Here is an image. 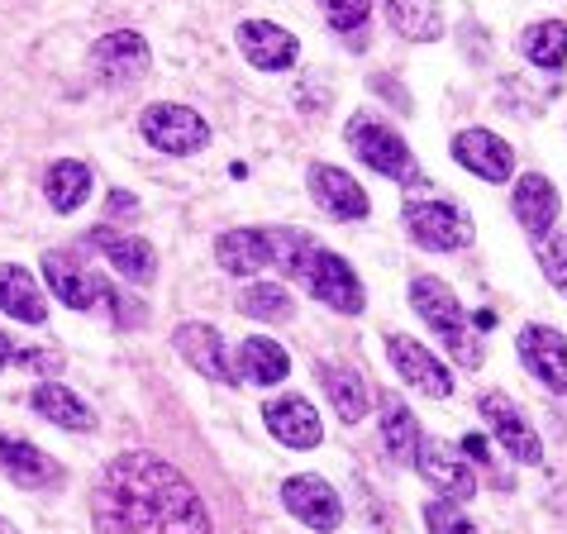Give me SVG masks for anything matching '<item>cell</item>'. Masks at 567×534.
I'll list each match as a JSON object with an SVG mask.
<instances>
[{"mask_svg":"<svg viewBox=\"0 0 567 534\" xmlns=\"http://www.w3.org/2000/svg\"><path fill=\"white\" fill-rule=\"evenodd\" d=\"M320 10H324V20L334 24L339 34H353V29L368 24L372 0H320Z\"/></svg>","mask_w":567,"mask_h":534,"instance_id":"d6a6232c","label":"cell"},{"mask_svg":"<svg viewBox=\"0 0 567 534\" xmlns=\"http://www.w3.org/2000/svg\"><path fill=\"white\" fill-rule=\"evenodd\" d=\"M287 372H291V358H287V349H281L277 339L254 335V339L239 343V377H244V382H254V387H277Z\"/></svg>","mask_w":567,"mask_h":534,"instance_id":"603a6c76","label":"cell"},{"mask_svg":"<svg viewBox=\"0 0 567 534\" xmlns=\"http://www.w3.org/2000/svg\"><path fill=\"white\" fill-rule=\"evenodd\" d=\"M382 444L396 463H415V449H420V425L411 415V405L401 397H382Z\"/></svg>","mask_w":567,"mask_h":534,"instance_id":"83f0119b","label":"cell"},{"mask_svg":"<svg viewBox=\"0 0 567 534\" xmlns=\"http://www.w3.org/2000/svg\"><path fill=\"white\" fill-rule=\"evenodd\" d=\"M244 316H254V320H267V325H277V320H291V296L287 287H277V281H254V287L244 291V301H239Z\"/></svg>","mask_w":567,"mask_h":534,"instance_id":"4dcf8cb0","label":"cell"},{"mask_svg":"<svg viewBox=\"0 0 567 534\" xmlns=\"http://www.w3.org/2000/svg\"><path fill=\"white\" fill-rule=\"evenodd\" d=\"M0 310L24 325H43L49 320V306H43V291L39 281L24 273V267H0Z\"/></svg>","mask_w":567,"mask_h":534,"instance_id":"cb8c5ba5","label":"cell"},{"mask_svg":"<svg viewBox=\"0 0 567 534\" xmlns=\"http://www.w3.org/2000/svg\"><path fill=\"white\" fill-rule=\"evenodd\" d=\"M519 49H525V58L534 62V68L544 72H558L567 62V24L563 20H539L525 29V39H519Z\"/></svg>","mask_w":567,"mask_h":534,"instance_id":"f546056e","label":"cell"},{"mask_svg":"<svg viewBox=\"0 0 567 534\" xmlns=\"http://www.w3.org/2000/svg\"><path fill=\"white\" fill-rule=\"evenodd\" d=\"M453 158H458L467 172H477L482 182H511L515 172V153L501 134L492 130H463L453 134Z\"/></svg>","mask_w":567,"mask_h":534,"instance_id":"9a60e30c","label":"cell"},{"mask_svg":"<svg viewBox=\"0 0 567 534\" xmlns=\"http://www.w3.org/2000/svg\"><path fill=\"white\" fill-rule=\"evenodd\" d=\"M138 134L148 138L157 153H172V158H186V153H200L210 144V124L196 115L192 105H172L157 101L138 115Z\"/></svg>","mask_w":567,"mask_h":534,"instance_id":"8992f818","label":"cell"},{"mask_svg":"<svg viewBox=\"0 0 567 534\" xmlns=\"http://www.w3.org/2000/svg\"><path fill=\"white\" fill-rule=\"evenodd\" d=\"M424 525H430V534H477V525H472L458 511V501H449V496H439L424 506Z\"/></svg>","mask_w":567,"mask_h":534,"instance_id":"1f68e13d","label":"cell"},{"mask_svg":"<svg viewBox=\"0 0 567 534\" xmlns=\"http://www.w3.org/2000/svg\"><path fill=\"white\" fill-rule=\"evenodd\" d=\"M415 473L430 482L439 496H449V501L477 492V473H472V463L458 459V453H453V444H444V439H420V449H415Z\"/></svg>","mask_w":567,"mask_h":534,"instance_id":"7c38bea8","label":"cell"},{"mask_svg":"<svg viewBox=\"0 0 567 534\" xmlns=\"http://www.w3.org/2000/svg\"><path fill=\"white\" fill-rule=\"evenodd\" d=\"M515 219L529 229V239H548V229H554V219H558L554 182L539 177V172H525V177L515 182Z\"/></svg>","mask_w":567,"mask_h":534,"instance_id":"7402d4cb","label":"cell"},{"mask_svg":"<svg viewBox=\"0 0 567 534\" xmlns=\"http://www.w3.org/2000/svg\"><path fill=\"white\" fill-rule=\"evenodd\" d=\"M539 263L544 277L567 296V234H554V239H539Z\"/></svg>","mask_w":567,"mask_h":534,"instance_id":"836d02e7","label":"cell"},{"mask_svg":"<svg viewBox=\"0 0 567 534\" xmlns=\"http://www.w3.org/2000/svg\"><path fill=\"white\" fill-rule=\"evenodd\" d=\"M405 229L430 254H453V248L472 244V219L453 201H411L405 206Z\"/></svg>","mask_w":567,"mask_h":534,"instance_id":"52a82bcc","label":"cell"},{"mask_svg":"<svg viewBox=\"0 0 567 534\" xmlns=\"http://www.w3.org/2000/svg\"><path fill=\"white\" fill-rule=\"evenodd\" d=\"M310 196L315 206L334 219H368V192L349 177L343 167H329V163H315L310 167Z\"/></svg>","mask_w":567,"mask_h":534,"instance_id":"2e32d148","label":"cell"},{"mask_svg":"<svg viewBox=\"0 0 567 534\" xmlns=\"http://www.w3.org/2000/svg\"><path fill=\"white\" fill-rule=\"evenodd\" d=\"M349 144H353V153H358V158L368 163L372 172H382V177L401 182V186H424L411 144H405V138L391 130V124L372 120V115H353V120H349Z\"/></svg>","mask_w":567,"mask_h":534,"instance_id":"277c9868","label":"cell"},{"mask_svg":"<svg viewBox=\"0 0 567 534\" xmlns=\"http://www.w3.org/2000/svg\"><path fill=\"white\" fill-rule=\"evenodd\" d=\"M477 411H482V420L492 425V434H496V444L511 453L515 463H544V444H539V434L529 430V420L519 415V405L506 397V391H482V401H477Z\"/></svg>","mask_w":567,"mask_h":534,"instance_id":"ba28073f","label":"cell"},{"mask_svg":"<svg viewBox=\"0 0 567 534\" xmlns=\"http://www.w3.org/2000/svg\"><path fill=\"white\" fill-rule=\"evenodd\" d=\"M386 358H391V368L401 372V382H411L415 391H424V397H434V401L453 397V372L439 363V353H430L424 343L405 339V335H391Z\"/></svg>","mask_w":567,"mask_h":534,"instance_id":"8fae6325","label":"cell"},{"mask_svg":"<svg viewBox=\"0 0 567 534\" xmlns=\"http://www.w3.org/2000/svg\"><path fill=\"white\" fill-rule=\"evenodd\" d=\"M0 473H6L10 482L29 486V492H43V486H53L62 477L58 463L39 444H29V439H10V434H0Z\"/></svg>","mask_w":567,"mask_h":534,"instance_id":"44dd1931","label":"cell"},{"mask_svg":"<svg viewBox=\"0 0 567 534\" xmlns=\"http://www.w3.org/2000/svg\"><path fill=\"white\" fill-rule=\"evenodd\" d=\"M10 363H24V353L14 349V343H10L6 335H0V368H10Z\"/></svg>","mask_w":567,"mask_h":534,"instance_id":"d590c367","label":"cell"},{"mask_svg":"<svg viewBox=\"0 0 567 534\" xmlns=\"http://www.w3.org/2000/svg\"><path fill=\"white\" fill-rule=\"evenodd\" d=\"M172 343H177V353L200 377H210V382H234V368H229V358H225V339H219L215 325L192 320V325H182L177 335H172Z\"/></svg>","mask_w":567,"mask_h":534,"instance_id":"ffe728a7","label":"cell"},{"mask_svg":"<svg viewBox=\"0 0 567 534\" xmlns=\"http://www.w3.org/2000/svg\"><path fill=\"white\" fill-rule=\"evenodd\" d=\"M43 277H49V287H53V296L62 306H72V310L110 306V310H115V320L124 325L120 306H130V301L110 291V281L96 273V267H86V263H76L72 254H58V248H49V254H43Z\"/></svg>","mask_w":567,"mask_h":534,"instance_id":"5b68a950","label":"cell"},{"mask_svg":"<svg viewBox=\"0 0 567 534\" xmlns=\"http://www.w3.org/2000/svg\"><path fill=\"white\" fill-rule=\"evenodd\" d=\"M91 68L101 72V82L110 86H134L144 82L148 68H153V53L144 34H134V29H115V34L96 39V49H91Z\"/></svg>","mask_w":567,"mask_h":534,"instance_id":"9c48e42d","label":"cell"},{"mask_svg":"<svg viewBox=\"0 0 567 534\" xmlns=\"http://www.w3.org/2000/svg\"><path fill=\"white\" fill-rule=\"evenodd\" d=\"M296 281H306V291L315 296V301H324L329 310H339V316H358L362 306H368V291H362V281L349 263H343L339 254H329V248L320 244H306L301 263H296Z\"/></svg>","mask_w":567,"mask_h":534,"instance_id":"3957f363","label":"cell"},{"mask_svg":"<svg viewBox=\"0 0 567 534\" xmlns=\"http://www.w3.org/2000/svg\"><path fill=\"white\" fill-rule=\"evenodd\" d=\"M262 420H267V430H272V439H281L287 449H315V444L324 439L320 411H315L306 397H296V391L267 401V405H262Z\"/></svg>","mask_w":567,"mask_h":534,"instance_id":"4fadbf2b","label":"cell"},{"mask_svg":"<svg viewBox=\"0 0 567 534\" xmlns=\"http://www.w3.org/2000/svg\"><path fill=\"white\" fill-rule=\"evenodd\" d=\"M34 411H39L43 420H53V425H62V430H76V434L96 425L91 405L76 397L72 387H62V382H39V387H34Z\"/></svg>","mask_w":567,"mask_h":534,"instance_id":"d4e9b609","label":"cell"},{"mask_svg":"<svg viewBox=\"0 0 567 534\" xmlns=\"http://www.w3.org/2000/svg\"><path fill=\"white\" fill-rule=\"evenodd\" d=\"M239 53L262 72H287L296 62V53H301V43L272 20H244L239 24Z\"/></svg>","mask_w":567,"mask_h":534,"instance_id":"e0dca14e","label":"cell"},{"mask_svg":"<svg viewBox=\"0 0 567 534\" xmlns=\"http://www.w3.org/2000/svg\"><path fill=\"white\" fill-rule=\"evenodd\" d=\"M386 20L415 43H430V39H439V29H444L439 0H386Z\"/></svg>","mask_w":567,"mask_h":534,"instance_id":"f1b7e54d","label":"cell"},{"mask_svg":"<svg viewBox=\"0 0 567 534\" xmlns=\"http://www.w3.org/2000/svg\"><path fill=\"white\" fill-rule=\"evenodd\" d=\"M315 372H320V382H324V391H329V401H334V411H339V420H362L368 415V405H372V397H368V382L353 372V368H339V363H315Z\"/></svg>","mask_w":567,"mask_h":534,"instance_id":"484cf974","label":"cell"},{"mask_svg":"<svg viewBox=\"0 0 567 534\" xmlns=\"http://www.w3.org/2000/svg\"><path fill=\"white\" fill-rule=\"evenodd\" d=\"M519 358H525V368L539 377L548 391L567 397V339L554 325H525L519 329Z\"/></svg>","mask_w":567,"mask_h":534,"instance_id":"5bb4252c","label":"cell"},{"mask_svg":"<svg viewBox=\"0 0 567 534\" xmlns=\"http://www.w3.org/2000/svg\"><path fill=\"white\" fill-rule=\"evenodd\" d=\"M43 192H49V206L58 215H72L76 206H86V196H91V167L76 158H58L49 167V177H43Z\"/></svg>","mask_w":567,"mask_h":534,"instance_id":"4316f807","label":"cell"},{"mask_svg":"<svg viewBox=\"0 0 567 534\" xmlns=\"http://www.w3.org/2000/svg\"><path fill=\"white\" fill-rule=\"evenodd\" d=\"M215 258L234 277H254L262 267H277V239H272V229H229V234H219Z\"/></svg>","mask_w":567,"mask_h":534,"instance_id":"ac0fdd59","label":"cell"},{"mask_svg":"<svg viewBox=\"0 0 567 534\" xmlns=\"http://www.w3.org/2000/svg\"><path fill=\"white\" fill-rule=\"evenodd\" d=\"M96 534H215L196 486L157 453L110 459L91 492Z\"/></svg>","mask_w":567,"mask_h":534,"instance_id":"6da1fadb","label":"cell"},{"mask_svg":"<svg viewBox=\"0 0 567 534\" xmlns=\"http://www.w3.org/2000/svg\"><path fill=\"white\" fill-rule=\"evenodd\" d=\"M281 501H287V511L296 515V521L310 525V530H320V534H334L343 525V501H339V492L324 477H315V473L287 477V486H281Z\"/></svg>","mask_w":567,"mask_h":534,"instance_id":"30bf717a","label":"cell"},{"mask_svg":"<svg viewBox=\"0 0 567 534\" xmlns=\"http://www.w3.org/2000/svg\"><path fill=\"white\" fill-rule=\"evenodd\" d=\"M411 306L420 310V320L449 343V353L458 358L463 368H472V372L482 368V343L472 339L467 306H458V296H453L444 281H439V277H415L411 281Z\"/></svg>","mask_w":567,"mask_h":534,"instance_id":"7a4b0ae2","label":"cell"},{"mask_svg":"<svg viewBox=\"0 0 567 534\" xmlns=\"http://www.w3.org/2000/svg\"><path fill=\"white\" fill-rule=\"evenodd\" d=\"M463 453H467V463H472V459L486 463V439H482V434H463Z\"/></svg>","mask_w":567,"mask_h":534,"instance_id":"e575fe53","label":"cell"},{"mask_svg":"<svg viewBox=\"0 0 567 534\" xmlns=\"http://www.w3.org/2000/svg\"><path fill=\"white\" fill-rule=\"evenodd\" d=\"M91 244L105 254V263L115 267L124 281H134V287H148L157 277V254L148 239H138V234H110V229H96L91 234Z\"/></svg>","mask_w":567,"mask_h":534,"instance_id":"d6986e66","label":"cell"}]
</instances>
